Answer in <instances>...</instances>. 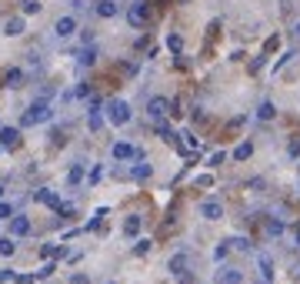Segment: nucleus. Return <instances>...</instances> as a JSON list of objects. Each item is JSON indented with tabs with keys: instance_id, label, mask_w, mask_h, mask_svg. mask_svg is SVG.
<instances>
[{
	"instance_id": "f257e3e1",
	"label": "nucleus",
	"mask_w": 300,
	"mask_h": 284,
	"mask_svg": "<svg viewBox=\"0 0 300 284\" xmlns=\"http://www.w3.org/2000/svg\"><path fill=\"white\" fill-rule=\"evenodd\" d=\"M130 117H134V111H130V104H127V100H107V121H110L114 127L130 124Z\"/></svg>"
},
{
	"instance_id": "f03ea898",
	"label": "nucleus",
	"mask_w": 300,
	"mask_h": 284,
	"mask_svg": "<svg viewBox=\"0 0 300 284\" xmlns=\"http://www.w3.org/2000/svg\"><path fill=\"white\" fill-rule=\"evenodd\" d=\"M54 117V111H50V104L44 97L40 100H33L30 107H27V114H24V127H33V124H44V121H50Z\"/></svg>"
},
{
	"instance_id": "7ed1b4c3",
	"label": "nucleus",
	"mask_w": 300,
	"mask_h": 284,
	"mask_svg": "<svg viewBox=\"0 0 300 284\" xmlns=\"http://www.w3.org/2000/svg\"><path fill=\"white\" fill-rule=\"evenodd\" d=\"M127 24L134 27V30H140V27L150 24V7H147V0H137V4H130V10H127Z\"/></svg>"
},
{
	"instance_id": "20e7f679",
	"label": "nucleus",
	"mask_w": 300,
	"mask_h": 284,
	"mask_svg": "<svg viewBox=\"0 0 300 284\" xmlns=\"http://www.w3.org/2000/svg\"><path fill=\"white\" fill-rule=\"evenodd\" d=\"M33 197H37L40 204H47V207H54L57 214H73V207H70V204H63L60 197L54 194V191H47V187H40V191H33Z\"/></svg>"
},
{
	"instance_id": "39448f33",
	"label": "nucleus",
	"mask_w": 300,
	"mask_h": 284,
	"mask_svg": "<svg viewBox=\"0 0 300 284\" xmlns=\"http://www.w3.org/2000/svg\"><path fill=\"white\" fill-rule=\"evenodd\" d=\"M213 284H244V271H240V268H230V264H223V268L213 274Z\"/></svg>"
},
{
	"instance_id": "423d86ee",
	"label": "nucleus",
	"mask_w": 300,
	"mask_h": 284,
	"mask_svg": "<svg viewBox=\"0 0 300 284\" xmlns=\"http://www.w3.org/2000/svg\"><path fill=\"white\" fill-rule=\"evenodd\" d=\"M134 157H143V151H137V147L127 144V140H117V144H114V161H134Z\"/></svg>"
},
{
	"instance_id": "0eeeda50",
	"label": "nucleus",
	"mask_w": 300,
	"mask_h": 284,
	"mask_svg": "<svg viewBox=\"0 0 300 284\" xmlns=\"http://www.w3.org/2000/svg\"><path fill=\"white\" fill-rule=\"evenodd\" d=\"M200 218H207V221H220V218H223V204L217 201V197H207V201L200 204Z\"/></svg>"
},
{
	"instance_id": "6e6552de",
	"label": "nucleus",
	"mask_w": 300,
	"mask_h": 284,
	"mask_svg": "<svg viewBox=\"0 0 300 284\" xmlns=\"http://www.w3.org/2000/svg\"><path fill=\"white\" fill-rule=\"evenodd\" d=\"M73 30H77V17H73V14L57 17V24H54V33H57V37H70Z\"/></svg>"
},
{
	"instance_id": "1a4fd4ad",
	"label": "nucleus",
	"mask_w": 300,
	"mask_h": 284,
	"mask_svg": "<svg viewBox=\"0 0 300 284\" xmlns=\"http://www.w3.org/2000/svg\"><path fill=\"white\" fill-rule=\"evenodd\" d=\"M187 251H177L174 254V258H170V261H167V271H170V274H174V277H183V274H187Z\"/></svg>"
},
{
	"instance_id": "9d476101",
	"label": "nucleus",
	"mask_w": 300,
	"mask_h": 284,
	"mask_svg": "<svg viewBox=\"0 0 300 284\" xmlns=\"http://www.w3.org/2000/svg\"><path fill=\"white\" fill-rule=\"evenodd\" d=\"M170 111V100L167 97H150V104H147V114L154 117V121H164V114Z\"/></svg>"
},
{
	"instance_id": "9b49d317",
	"label": "nucleus",
	"mask_w": 300,
	"mask_h": 284,
	"mask_svg": "<svg viewBox=\"0 0 300 284\" xmlns=\"http://www.w3.org/2000/svg\"><path fill=\"white\" fill-rule=\"evenodd\" d=\"M10 234H14V237H27V234H30V218L14 214V218H10Z\"/></svg>"
},
{
	"instance_id": "f8f14e48",
	"label": "nucleus",
	"mask_w": 300,
	"mask_h": 284,
	"mask_svg": "<svg viewBox=\"0 0 300 284\" xmlns=\"http://www.w3.org/2000/svg\"><path fill=\"white\" fill-rule=\"evenodd\" d=\"M257 268H260V281L264 284L274 281V258H270V254H257Z\"/></svg>"
},
{
	"instance_id": "ddd939ff",
	"label": "nucleus",
	"mask_w": 300,
	"mask_h": 284,
	"mask_svg": "<svg viewBox=\"0 0 300 284\" xmlns=\"http://www.w3.org/2000/svg\"><path fill=\"white\" fill-rule=\"evenodd\" d=\"M17 144H20V130H17V127H0V147L14 151Z\"/></svg>"
},
{
	"instance_id": "4468645a",
	"label": "nucleus",
	"mask_w": 300,
	"mask_h": 284,
	"mask_svg": "<svg viewBox=\"0 0 300 284\" xmlns=\"http://www.w3.org/2000/svg\"><path fill=\"white\" fill-rule=\"evenodd\" d=\"M24 14H17V17H10L7 24H4V33H7V37H20V33H24Z\"/></svg>"
},
{
	"instance_id": "2eb2a0df",
	"label": "nucleus",
	"mask_w": 300,
	"mask_h": 284,
	"mask_svg": "<svg viewBox=\"0 0 300 284\" xmlns=\"http://www.w3.org/2000/svg\"><path fill=\"white\" fill-rule=\"evenodd\" d=\"M24 81H27V74L20 70V67H10V70L4 74V84H7V87H24Z\"/></svg>"
},
{
	"instance_id": "dca6fc26",
	"label": "nucleus",
	"mask_w": 300,
	"mask_h": 284,
	"mask_svg": "<svg viewBox=\"0 0 300 284\" xmlns=\"http://www.w3.org/2000/svg\"><path fill=\"white\" fill-rule=\"evenodd\" d=\"M97 17H103V20L117 17V4H114V0H100V4H97Z\"/></svg>"
},
{
	"instance_id": "f3484780",
	"label": "nucleus",
	"mask_w": 300,
	"mask_h": 284,
	"mask_svg": "<svg viewBox=\"0 0 300 284\" xmlns=\"http://www.w3.org/2000/svg\"><path fill=\"white\" fill-rule=\"evenodd\" d=\"M257 117H260V121H274V117H277L274 100H260V107H257Z\"/></svg>"
},
{
	"instance_id": "a211bd4d",
	"label": "nucleus",
	"mask_w": 300,
	"mask_h": 284,
	"mask_svg": "<svg viewBox=\"0 0 300 284\" xmlns=\"http://www.w3.org/2000/svg\"><path fill=\"white\" fill-rule=\"evenodd\" d=\"M140 221H143L140 214H130V218L124 221V234H127V237H137V231H140Z\"/></svg>"
},
{
	"instance_id": "6ab92c4d",
	"label": "nucleus",
	"mask_w": 300,
	"mask_h": 284,
	"mask_svg": "<svg viewBox=\"0 0 300 284\" xmlns=\"http://www.w3.org/2000/svg\"><path fill=\"white\" fill-rule=\"evenodd\" d=\"M77 60H80V64H84V67L97 64V47H94V44H87V47H84V50H80V54H77Z\"/></svg>"
},
{
	"instance_id": "aec40b11",
	"label": "nucleus",
	"mask_w": 300,
	"mask_h": 284,
	"mask_svg": "<svg viewBox=\"0 0 300 284\" xmlns=\"http://www.w3.org/2000/svg\"><path fill=\"white\" fill-rule=\"evenodd\" d=\"M84 174H87V167H84V164H73V167L67 170V184H80Z\"/></svg>"
},
{
	"instance_id": "412c9836",
	"label": "nucleus",
	"mask_w": 300,
	"mask_h": 284,
	"mask_svg": "<svg viewBox=\"0 0 300 284\" xmlns=\"http://www.w3.org/2000/svg\"><path fill=\"white\" fill-rule=\"evenodd\" d=\"M250 154H253V144H250V140H244V144L234 147V161H247Z\"/></svg>"
},
{
	"instance_id": "4be33fe9",
	"label": "nucleus",
	"mask_w": 300,
	"mask_h": 284,
	"mask_svg": "<svg viewBox=\"0 0 300 284\" xmlns=\"http://www.w3.org/2000/svg\"><path fill=\"white\" fill-rule=\"evenodd\" d=\"M230 251H250L253 244H250V237H230Z\"/></svg>"
},
{
	"instance_id": "5701e85b",
	"label": "nucleus",
	"mask_w": 300,
	"mask_h": 284,
	"mask_svg": "<svg viewBox=\"0 0 300 284\" xmlns=\"http://www.w3.org/2000/svg\"><path fill=\"white\" fill-rule=\"evenodd\" d=\"M40 7H44V4H40V0H20V14H40Z\"/></svg>"
},
{
	"instance_id": "b1692460",
	"label": "nucleus",
	"mask_w": 300,
	"mask_h": 284,
	"mask_svg": "<svg viewBox=\"0 0 300 284\" xmlns=\"http://www.w3.org/2000/svg\"><path fill=\"white\" fill-rule=\"evenodd\" d=\"M17 251V244H14V237H0V258H10V254Z\"/></svg>"
},
{
	"instance_id": "393cba45",
	"label": "nucleus",
	"mask_w": 300,
	"mask_h": 284,
	"mask_svg": "<svg viewBox=\"0 0 300 284\" xmlns=\"http://www.w3.org/2000/svg\"><path fill=\"white\" fill-rule=\"evenodd\" d=\"M267 234H270V237H280V234H284V221L270 218V221H267Z\"/></svg>"
},
{
	"instance_id": "a878e982",
	"label": "nucleus",
	"mask_w": 300,
	"mask_h": 284,
	"mask_svg": "<svg viewBox=\"0 0 300 284\" xmlns=\"http://www.w3.org/2000/svg\"><path fill=\"white\" fill-rule=\"evenodd\" d=\"M167 47L174 50V54H180V50H183V37H180V33H170V37H167Z\"/></svg>"
},
{
	"instance_id": "bb28decb",
	"label": "nucleus",
	"mask_w": 300,
	"mask_h": 284,
	"mask_svg": "<svg viewBox=\"0 0 300 284\" xmlns=\"http://www.w3.org/2000/svg\"><path fill=\"white\" fill-rule=\"evenodd\" d=\"M157 130H160V137H164V140H170V144H174V140H177V134H174V130H170V124L157 121Z\"/></svg>"
},
{
	"instance_id": "cd10ccee",
	"label": "nucleus",
	"mask_w": 300,
	"mask_h": 284,
	"mask_svg": "<svg viewBox=\"0 0 300 284\" xmlns=\"http://www.w3.org/2000/svg\"><path fill=\"white\" fill-rule=\"evenodd\" d=\"M227 254H230V244H227V241H223V244H217V247H213V261H217V264H220V261L227 258Z\"/></svg>"
},
{
	"instance_id": "c85d7f7f",
	"label": "nucleus",
	"mask_w": 300,
	"mask_h": 284,
	"mask_svg": "<svg viewBox=\"0 0 300 284\" xmlns=\"http://www.w3.org/2000/svg\"><path fill=\"white\" fill-rule=\"evenodd\" d=\"M150 174H154V170H150V164H137V167H134V178H137V181H147Z\"/></svg>"
},
{
	"instance_id": "c756f323",
	"label": "nucleus",
	"mask_w": 300,
	"mask_h": 284,
	"mask_svg": "<svg viewBox=\"0 0 300 284\" xmlns=\"http://www.w3.org/2000/svg\"><path fill=\"white\" fill-rule=\"evenodd\" d=\"M87 124H90V130H100V127H103V117H100V111H90Z\"/></svg>"
},
{
	"instance_id": "7c9ffc66",
	"label": "nucleus",
	"mask_w": 300,
	"mask_h": 284,
	"mask_svg": "<svg viewBox=\"0 0 300 284\" xmlns=\"http://www.w3.org/2000/svg\"><path fill=\"white\" fill-rule=\"evenodd\" d=\"M277 47H280V37L274 33V37H267V44H264V57H267V54H274Z\"/></svg>"
},
{
	"instance_id": "2f4dec72",
	"label": "nucleus",
	"mask_w": 300,
	"mask_h": 284,
	"mask_svg": "<svg viewBox=\"0 0 300 284\" xmlns=\"http://www.w3.org/2000/svg\"><path fill=\"white\" fill-rule=\"evenodd\" d=\"M293 57H297V54H293V50H287V54H284V57H280V60H277V64H274V74L280 70V67H287V64H290V60H293Z\"/></svg>"
},
{
	"instance_id": "473e14b6",
	"label": "nucleus",
	"mask_w": 300,
	"mask_h": 284,
	"mask_svg": "<svg viewBox=\"0 0 300 284\" xmlns=\"http://www.w3.org/2000/svg\"><path fill=\"white\" fill-rule=\"evenodd\" d=\"M147 251H150V241H147V237H140V241L134 244V254H147Z\"/></svg>"
},
{
	"instance_id": "72a5a7b5",
	"label": "nucleus",
	"mask_w": 300,
	"mask_h": 284,
	"mask_svg": "<svg viewBox=\"0 0 300 284\" xmlns=\"http://www.w3.org/2000/svg\"><path fill=\"white\" fill-rule=\"evenodd\" d=\"M10 218H14V207L0 201V221H10Z\"/></svg>"
},
{
	"instance_id": "f704fd0d",
	"label": "nucleus",
	"mask_w": 300,
	"mask_h": 284,
	"mask_svg": "<svg viewBox=\"0 0 300 284\" xmlns=\"http://www.w3.org/2000/svg\"><path fill=\"white\" fill-rule=\"evenodd\" d=\"M223 161H227V154H223V151H217V154H210V167H220Z\"/></svg>"
},
{
	"instance_id": "c9c22d12",
	"label": "nucleus",
	"mask_w": 300,
	"mask_h": 284,
	"mask_svg": "<svg viewBox=\"0 0 300 284\" xmlns=\"http://www.w3.org/2000/svg\"><path fill=\"white\" fill-rule=\"evenodd\" d=\"M54 271H57V264H54V261H50V264H44V268L37 271V277H50V274H54Z\"/></svg>"
},
{
	"instance_id": "e433bc0d",
	"label": "nucleus",
	"mask_w": 300,
	"mask_h": 284,
	"mask_svg": "<svg viewBox=\"0 0 300 284\" xmlns=\"http://www.w3.org/2000/svg\"><path fill=\"white\" fill-rule=\"evenodd\" d=\"M194 184H197V187H210V184H213V178H210V174H200Z\"/></svg>"
},
{
	"instance_id": "4c0bfd02",
	"label": "nucleus",
	"mask_w": 300,
	"mask_h": 284,
	"mask_svg": "<svg viewBox=\"0 0 300 284\" xmlns=\"http://www.w3.org/2000/svg\"><path fill=\"white\" fill-rule=\"evenodd\" d=\"M14 281H17V284H33V281H37V274H17Z\"/></svg>"
},
{
	"instance_id": "58836bf2",
	"label": "nucleus",
	"mask_w": 300,
	"mask_h": 284,
	"mask_svg": "<svg viewBox=\"0 0 300 284\" xmlns=\"http://www.w3.org/2000/svg\"><path fill=\"white\" fill-rule=\"evenodd\" d=\"M4 281H14V271H10V268H0V284H4Z\"/></svg>"
},
{
	"instance_id": "ea45409f",
	"label": "nucleus",
	"mask_w": 300,
	"mask_h": 284,
	"mask_svg": "<svg viewBox=\"0 0 300 284\" xmlns=\"http://www.w3.org/2000/svg\"><path fill=\"white\" fill-rule=\"evenodd\" d=\"M70 284H90V281H87V274H73Z\"/></svg>"
},
{
	"instance_id": "a19ab883",
	"label": "nucleus",
	"mask_w": 300,
	"mask_h": 284,
	"mask_svg": "<svg viewBox=\"0 0 300 284\" xmlns=\"http://www.w3.org/2000/svg\"><path fill=\"white\" fill-rule=\"evenodd\" d=\"M293 33H297V37H300V24H297V27H293Z\"/></svg>"
},
{
	"instance_id": "79ce46f5",
	"label": "nucleus",
	"mask_w": 300,
	"mask_h": 284,
	"mask_svg": "<svg viewBox=\"0 0 300 284\" xmlns=\"http://www.w3.org/2000/svg\"><path fill=\"white\" fill-rule=\"evenodd\" d=\"M297 247H300V227H297Z\"/></svg>"
},
{
	"instance_id": "37998d69",
	"label": "nucleus",
	"mask_w": 300,
	"mask_h": 284,
	"mask_svg": "<svg viewBox=\"0 0 300 284\" xmlns=\"http://www.w3.org/2000/svg\"><path fill=\"white\" fill-rule=\"evenodd\" d=\"M0 197H4V184H0Z\"/></svg>"
},
{
	"instance_id": "c03bdc74",
	"label": "nucleus",
	"mask_w": 300,
	"mask_h": 284,
	"mask_svg": "<svg viewBox=\"0 0 300 284\" xmlns=\"http://www.w3.org/2000/svg\"><path fill=\"white\" fill-rule=\"evenodd\" d=\"M107 284H114V281H107Z\"/></svg>"
},
{
	"instance_id": "a18cd8bd",
	"label": "nucleus",
	"mask_w": 300,
	"mask_h": 284,
	"mask_svg": "<svg viewBox=\"0 0 300 284\" xmlns=\"http://www.w3.org/2000/svg\"><path fill=\"white\" fill-rule=\"evenodd\" d=\"M0 127H4V124H0Z\"/></svg>"
},
{
	"instance_id": "49530a36",
	"label": "nucleus",
	"mask_w": 300,
	"mask_h": 284,
	"mask_svg": "<svg viewBox=\"0 0 300 284\" xmlns=\"http://www.w3.org/2000/svg\"><path fill=\"white\" fill-rule=\"evenodd\" d=\"M297 274H300V271H297Z\"/></svg>"
}]
</instances>
